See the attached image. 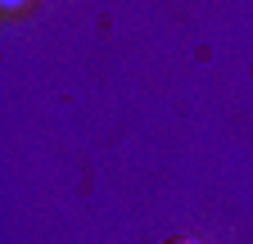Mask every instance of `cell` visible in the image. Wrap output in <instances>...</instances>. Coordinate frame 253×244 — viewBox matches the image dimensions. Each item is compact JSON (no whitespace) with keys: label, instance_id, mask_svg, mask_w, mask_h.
<instances>
[{"label":"cell","instance_id":"1","mask_svg":"<svg viewBox=\"0 0 253 244\" xmlns=\"http://www.w3.org/2000/svg\"><path fill=\"white\" fill-rule=\"evenodd\" d=\"M163 244H199L195 235H172V240H163Z\"/></svg>","mask_w":253,"mask_h":244},{"label":"cell","instance_id":"2","mask_svg":"<svg viewBox=\"0 0 253 244\" xmlns=\"http://www.w3.org/2000/svg\"><path fill=\"white\" fill-rule=\"evenodd\" d=\"M0 5H5V9H18V5H23V0H0Z\"/></svg>","mask_w":253,"mask_h":244}]
</instances>
